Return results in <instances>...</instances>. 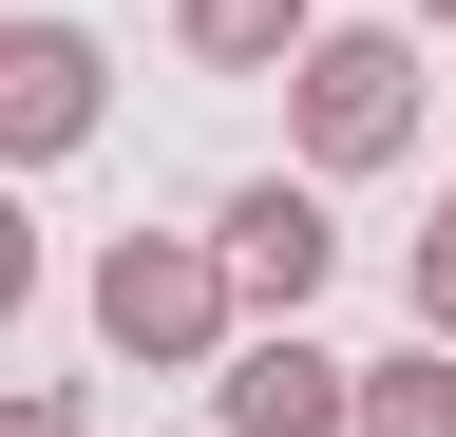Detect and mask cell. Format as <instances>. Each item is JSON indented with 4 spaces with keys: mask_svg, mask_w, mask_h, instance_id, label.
Wrapping results in <instances>:
<instances>
[{
    "mask_svg": "<svg viewBox=\"0 0 456 437\" xmlns=\"http://www.w3.org/2000/svg\"><path fill=\"white\" fill-rule=\"evenodd\" d=\"M399 304H419V343H456V209L419 229V266H399Z\"/></svg>",
    "mask_w": 456,
    "mask_h": 437,
    "instance_id": "obj_8",
    "label": "cell"
},
{
    "mask_svg": "<svg viewBox=\"0 0 456 437\" xmlns=\"http://www.w3.org/2000/svg\"><path fill=\"white\" fill-rule=\"evenodd\" d=\"M209 266H228V304H266V323H305L323 304V266H342V229H323V190H228L209 209Z\"/></svg>",
    "mask_w": 456,
    "mask_h": 437,
    "instance_id": "obj_4",
    "label": "cell"
},
{
    "mask_svg": "<svg viewBox=\"0 0 456 437\" xmlns=\"http://www.w3.org/2000/svg\"><path fill=\"white\" fill-rule=\"evenodd\" d=\"M323 0H171V38H191L209 77H285V38H305Z\"/></svg>",
    "mask_w": 456,
    "mask_h": 437,
    "instance_id": "obj_7",
    "label": "cell"
},
{
    "mask_svg": "<svg viewBox=\"0 0 456 437\" xmlns=\"http://www.w3.org/2000/svg\"><path fill=\"white\" fill-rule=\"evenodd\" d=\"M20 304H38V209L0 190V323H20Z\"/></svg>",
    "mask_w": 456,
    "mask_h": 437,
    "instance_id": "obj_9",
    "label": "cell"
},
{
    "mask_svg": "<svg viewBox=\"0 0 456 437\" xmlns=\"http://www.w3.org/2000/svg\"><path fill=\"white\" fill-rule=\"evenodd\" d=\"M285 134H305V172H399L419 152V38L399 20H305L285 38Z\"/></svg>",
    "mask_w": 456,
    "mask_h": 437,
    "instance_id": "obj_1",
    "label": "cell"
},
{
    "mask_svg": "<svg viewBox=\"0 0 456 437\" xmlns=\"http://www.w3.org/2000/svg\"><path fill=\"white\" fill-rule=\"evenodd\" d=\"M0 437H95L77 400H38V380H20V400H0Z\"/></svg>",
    "mask_w": 456,
    "mask_h": 437,
    "instance_id": "obj_10",
    "label": "cell"
},
{
    "mask_svg": "<svg viewBox=\"0 0 456 437\" xmlns=\"http://www.w3.org/2000/svg\"><path fill=\"white\" fill-rule=\"evenodd\" d=\"M419 20H437V38H456V0H419Z\"/></svg>",
    "mask_w": 456,
    "mask_h": 437,
    "instance_id": "obj_11",
    "label": "cell"
},
{
    "mask_svg": "<svg viewBox=\"0 0 456 437\" xmlns=\"http://www.w3.org/2000/svg\"><path fill=\"white\" fill-rule=\"evenodd\" d=\"M342 437H456V343H399V361H342Z\"/></svg>",
    "mask_w": 456,
    "mask_h": 437,
    "instance_id": "obj_6",
    "label": "cell"
},
{
    "mask_svg": "<svg viewBox=\"0 0 456 437\" xmlns=\"http://www.w3.org/2000/svg\"><path fill=\"white\" fill-rule=\"evenodd\" d=\"M228 323H248V304H228V266H209V229H114V247H95V343H114V361L191 380V361L228 343Z\"/></svg>",
    "mask_w": 456,
    "mask_h": 437,
    "instance_id": "obj_2",
    "label": "cell"
},
{
    "mask_svg": "<svg viewBox=\"0 0 456 437\" xmlns=\"http://www.w3.org/2000/svg\"><path fill=\"white\" fill-rule=\"evenodd\" d=\"M209 437H342V361L305 343V323H248V343H209Z\"/></svg>",
    "mask_w": 456,
    "mask_h": 437,
    "instance_id": "obj_5",
    "label": "cell"
},
{
    "mask_svg": "<svg viewBox=\"0 0 456 437\" xmlns=\"http://www.w3.org/2000/svg\"><path fill=\"white\" fill-rule=\"evenodd\" d=\"M114 115V58L77 20H0V172H57V152H95Z\"/></svg>",
    "mask_w": 456,
    "mask_h": 437,
    "instance_id": "obj_3",
    "label": "cell"
}]
</instances>
